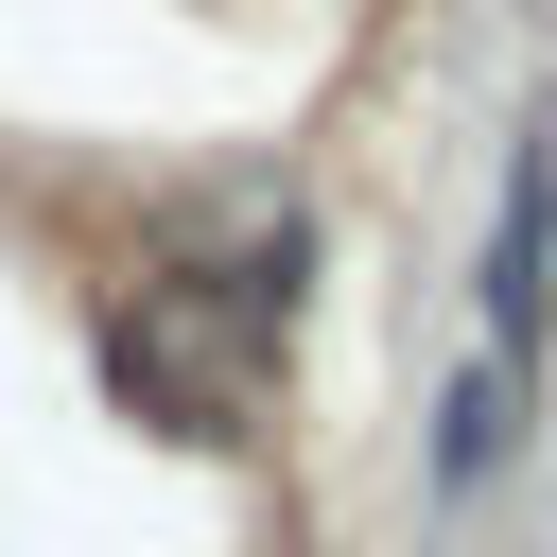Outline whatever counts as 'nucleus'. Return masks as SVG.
Wrapping results in <instances>:
<instances>
[{
	"mask_svg": "<svg viewBox=\"0 0 557 557\" xmlns=\"http://www.w3.org/2000/svg\"><path fill=\"white\" fill-rule=\"evenodd\" d=\"M540 331H557V87L505 139V209H487V348L540 366Z\"/></svg>",
	"mask_w": 557,
	"mask_h": 557,
	"instance_id": "2",
	"label": "nucleus"
},
{
	"mask_svg": "<svg viewBox=\"0 0 557 557\" xmlns=\"http://www.w3.org/2000/svg\"><path fill=\"white\" fill-rule=\"evenodd\" d=\"M505 418H522V366H505V348H470V366H453V418H435V487H487Z\"/></svg>",
	"mask_w": 557,
	"mask_h": 557,
	"instance_id": "4",
	"label": "nucleus"
},
{
	"mask_svg": "<svg viewBox=\"0 0 557 557\" xmlns=\"http://www.w3.org/2000/svg\"><path fill=\"white\" fill-rule=\"evenodd\" d=\"M261 557H296V540H261Z\"/></svg>",
	"mask_w": 557,
	"mask_h": 557,
	"instance_id": "5",
	"label": "nucleus"
},
{
	"mask_svg": "<svg viewBox=\"0 0 557 557\" xmlns=\"http://www.w3.org/2000/svg\"><path fill=\"white\" fill-rule=\"evenodd\" d=\"M104 383H122V418H157V435H244L261 383H278V313H244V296H209V278H122V296H104Z\"/></svg>",
	"mask_w": 557,
	"mask_h": 557,
	"instance_id": "1",
	"label": "nucleus"
},
{
	"mask_svg": "<svg viewBox=\"0 0 557 557\" xmlns=\"http://www.w3.org/2000/svg\"><path fill=\"white\" fill-rule=\"evenodd\" d=\"M191 278H209V296H244V313H296V278H313V209H296L278 174L191 191Z\"/></svg>",
	"mask_w": 557,
	"mask_h": 557,
	"instance_id": "3",
	"label": "nucleus"
}]
</instances>
